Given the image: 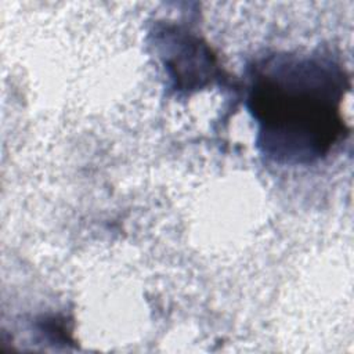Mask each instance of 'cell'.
I'll use <instances>...</instances> for the list:
<instances>
[{"label": "cell", "mask_w": 354, "mask_h": 354, "mask_svg": "<svg viewBox=\"0 0 354 354\" xmlns=\"http://www.w3.org/2000/svg\"><path fill=\"white\" fill-rule=\"evenodd\" d=\"M348 87L344 69L325 55H271L256 64L248 106L261 152L288 165L328 155L347 134L340 104Z\"/></svg>", "instance_id": "obj_1"}]
</instances>
